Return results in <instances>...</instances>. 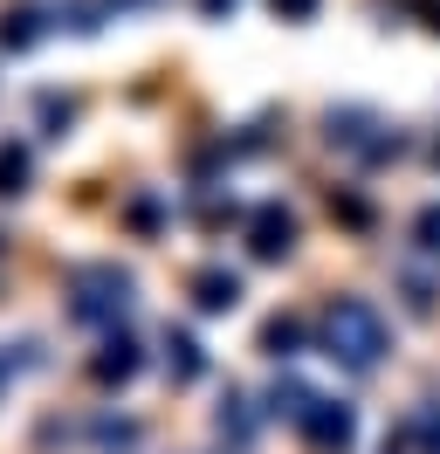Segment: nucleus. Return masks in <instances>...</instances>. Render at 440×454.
<instances>
[{
    "label": "nucleus",
    "mask_w": 440,
    "mask_h": 454,
    "mask_svg": "<svg viewBox=\"0 0 440 454\" xmlns=\"http://www.w3.org/2000/svg\"><path fill=\"white\" fill-rule=\"evenodd\" d=\"M330 351L344 358V365H379V351H385V324L372 303H337L330 310Z\"/></svg>",
    "instance_id": "f257e3e1"
},
{
    "label": "nucleus",
    "mask_w": 440,
    "mask_h": 454,
    "mask_svg": "<svg viewBox=\"0 0 440 454\" xmlns=\"http://www.w3.org/2000/svg\"><path fill=\"white\" fill-rule=\"evenodd\" d=\"M302 420V434H310V448H324V454H337V448H351V406H330V399H310L296 413Z\"/></svg>",
    "instance_id": "f03ea898"
},
{
    "label": "nucleus",
    "mask_w": 440,
    "mask_h": 454,
    "mask_svg": "<svg viewBox=\"0 0 440 454\" xmlns=\"http://www.w3.org/2000/svg\"><path fill=\"white\" fill-rule=\"evenodd\" d=\"M289 234H296V221H289V214H255V255H282V248H289Z\"/></svg>",
    "instance_id": "7ed1b4c3"
},
{
    "label": "nucleus",
    "mask_w": 440,
    "mask_h": 454,
    "mask_svg": "<svg viewBox=\"0 0 440 454\" xmlns=\"http://www.w3.org/2000/svg\"><path fill=\"white\" fill-rule=\"evenodd\" d=\"M200 303H207V310H227V303H234V276H200Z\"/></svg>",
    "instance_id": "20e7f679"
},
{
    "label": "nucleus",
    "mask_w": 440,
    "mask_h": 454,
    "mask_svg": "<svg viewBox=\"0 0 440 454\" xmlns=\"http://www.w3.org/2000/svg\"><path fill=\"white\" fill-rule=\"evenodd\" d=\"M21 172H28L21 152H0V193H14V186H21Z\"/></svg>",
    "instance_id": "39448f33"
},
{
    "label": "nucleus",
    "mask_w": 440,
    "mask_h": 454,
    "mask_svg": "<svg viewBox=\"0 0 440 454\" xmlns=\"http://www.w3.org/2000/svg\"><path fill=\"white\" fill-rule=\"evenodd\" d=\"M172 351H179V358H172V372H179V379H192V372H200V351H192V338H172Z\"/></svg>",
    "instance_id": "423d86ee"
},
{
    "label": "nucleus",
    "mask_w": 440,
    "mask_h": 454,
    "mask_svg": "<svg viewBox=\"0 0 440 454\" xmlns=\"http://www.w3.org/2000/svg\"><path fill=\"white\" fill-rule=\"evenodd\" d=\"M296 338H302V324H269V344H275V351H289Z\"/></svg>",
    "instance_id": "0eeeda50"
},
{
    "label": "nucleus",
    "mask_w": 440,
    "mask_h": 454,
    "mask_svg": "<svg viewBox=\"0 0 440 454\" xmlns=\"http://www.w3.org/2000/svg\"><path fill=\"white\" fill-rule=\"evenodd\" d=\"M420 234H427V248H440V207L427 214V221H420Z\"/></svg>",
    "instance_id": "6e6552de"
},
{
    "label": "nucleus",
    "mask_w": 440,
    "mask_h": 454,
    "mask_svg": "<svg viewBox=\"0 0 440 454\" xmlns=\"http://www.w3.org/2000/svg\"><path fill=\"white\" fill-rule=\"evenodd\" d=\"M275 7H289V14H310V0H275Z\"/></svg>",
    "instance_id": "1a4fd4ad"
},
{
    "label": "nucleus",
    "mask_w": 440,
    "mask_h": 454,
    "mask_svg": "<svg viewBox=\"0 0 440 454\" xmlns=\"http://www.w3.org/2000/svg\"><path fill=\"white\" fill-rule=\"evenodd\" d=\"M207 7H234V0H207Z\"/></svg>",
    "instance_id": "9d476101"
}]
</instances>
